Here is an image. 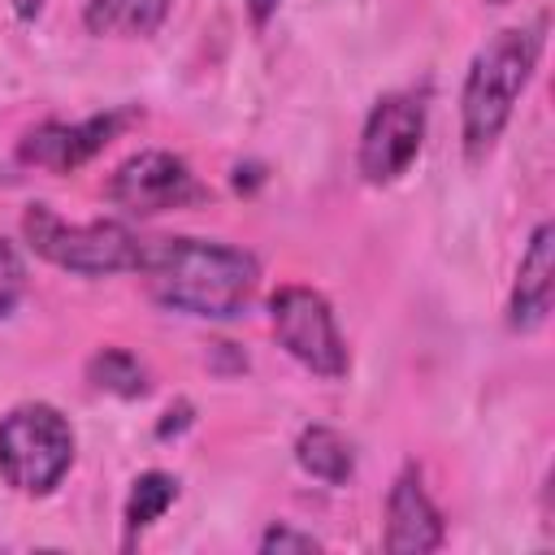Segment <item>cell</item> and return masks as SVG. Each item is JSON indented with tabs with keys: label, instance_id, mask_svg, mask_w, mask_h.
I'll return each instance as SVG.
<instances>
[{
	"label": "cell",
	"instance_id": "1",
	"mask_svg": "<svg viewBox=\"0 0 555 555\" xmlns=\"http://www.w3.org/2000/svg\"><path fill=\"white\" fill-rule=\"evenodd\" d=\"M134 269L156 304L208 321L238 317L260 282L256 256L212 238H143Z\"/></svg>",
	"mask_w": 555,
	"mask_h": 555
},
{
	"label": "cell",
	"instance_id": "2",
	"mask_svg": "<svg viewBox=\"0 0 555 555\" xmlns=\"http://www.w3.org/2000/svg\"><path fill=\"white\" fill-rule=\"evenodd\" d=\"M546 43V13H538L529 26H507L499 30L468 65L464 91H460V139H464V160L481 165L503 126L512 121L516 100L525 95L538 56Z\"/></svg>",
	"mask_w": 555,
	"mask_h": 555
},
{
	"label": "cell",
	"instance_id": "3",
	"mask_svg": "<svg viewBox=\"0 0 555 555\" xmlns=\"http://www.w3.org/2000/svg\"><path fill=\"white\" fill-rule=\"evenodd\" d=\"M74 464V429L52 403H17L0 416V477L17 494H52Z\"/></svg>",
	"mask_w": 555,
	"mask_h": 555
},
{
	"label": "cell",
	"instance_id": "4",
	"mask_svg": "<svg viewBox=\"0 0 555 555\" xmlns=\"http://www.w3.org/2000/svg\"><path fill=\"white\" fill-rule=\"evenodd\" d=\"M22 234L35 247V256H43L56 269L82 273V278H104V273L134 269L139 264V247H143V238L121 221L69 225L48 204H30L22 212Z\"/></svg>",
	"mask_w": 555,
	"mask_h": 555
},
{
	"label": "cell",
	"instance_id": "5",
	"mask_svg": "<svg viewBox=\"0 0 555 555\" xmlns=\"http://www.w3.org/2000/svg\"><path fill=\"white\" fill-rule=\"evenodd\" d=\"M269 317H273V334L278 343L317 377H347L351 360H347V343L338 334L334 308L321 291L312 286H278V295L269 299Z\"/></svg>",
	"mask_w": 555,
	"mask_h": 555
},
{
	"label": "cell",
	"instance_id": "6",
	"mask_svg": "<svg viewBox=\"0 0 555 555\" xmlns=\"http://www.w3.org/2000/svg\"><path fill=\"white\" fill-rule=\"evenodd\" d=\"M425 143V91H390L382 95L360 130V173L373 186H386L412 169Z\"/></svg>",
	"mask_w": 555,
	"mask_h": 555
},
{
	"label": "cell",
	"instance_id": "7",
	"mask_svg": "<svg viewBox=\"0 0 555 555\" xmlns=\"http://www.w3.org/2000/svg\"><path fill=\"white\" fill-rule=\"evenodd\" d=\"M104 191H108V199L117 208L139 212V217H156V212L191 208V204L208 199V186L191 173V165L182 156H173V152H160V147L126 156Z\"/></svg>",
	"mask_w": 555,
	"mask_h": 555
},
{
	"label": "cell",
	"instance_id": "8",
	"mask_svg": "<svg viewBox=\"0 0 555 555\" xmlns=\"http://www.w3.org/2000/svg\"><path fill=\"white\" fill-rule=\"evenodd\" d=\"M130 121H139V108H108L82 121H43L17 139V160L48 173H74L100 156Z\"/></svg>",
	"mask_w": 555,
	"mask_h": 555
},
{
	"label": "cell",
	"instance_id": "9",
	"mask_svg": "<svg viewBox=\"0 0 555 555\" xmlns=\"http://www.w3.org/2000/svg\"><path fill=\"white\" fill-rule=\"evenodd\" d=\"M442 512L438 503L429 499L425 481H421V468L408 464L395 486H390V499H386V551L395 555H425V551H438L442 546Z\"/></svg>",
	"mask_w": 555,
	"mask_h": 555
},
{
	"label": "cell",
	"instance_id": "10",
	"mask_svg": "<svg viewBox=\"0 0 555 555\" xmlns=\"http://www.w3.org/2000/svg\"><path fill=\"white\" fill-rule=\"evenodd\" d=\"M551 295H555V230H551V221H542L529 234V247L520 256L512 304H507V325L520 334L538 330L551 312Z\"/></svg>",
	"mask_w": 555,
	"mask_h": 555
},
{
	"label": "cell",
	"instance_id": "11",
	"mask_svg": "<svg viewBox=\"0 0 555 555\" xmlns=\"http://www.w3.org/2000/svg\"><path fill=\"white\" fill-rule=\"evenodd\" d=\"M169 17V0H87L82 26L91 35H121V39H143L156 35Z\"/></svg>",
	"mask_w": 555,
	"mask_h": 555
},
{
	"label": "cell",
	"instance_id": "12",
	"mask_svg": "<svg viewBox=\"0 0 555 555\" xmlns=\"http://www.w3.org/2000/svg\"><path fill=\"white\" fill-rule=\"evenodd\" d=\"M295 460H299V468H304L308 477H317V481H325V486H343V481L356 473V451H351V442H347L338 429H330V425H308V429H299V438H295Z\"/></svg>",
	"mask_w": 555,
	"mask_h": 555
},
{
	"label": "cell",
	"instance_id": "13",
	"mask_svg": "<svg viewBox=\"0 0 555 555\" xmlns=\"http://www.w3.org/2000/svg\"><path fill=\"white\" fill-rule=\"evenodd\" d=\"M173 503H178V477L173 473H160V468L139 473L130 494H126V542H134V533L156 525Z\"/></svg>",
	"mask_w": 555,
	"mask_h": 555
},
{
	"label": "cell",
	"instance_id": "14",
	"mask_svg": "<svg viewBox=\"0 0 555 555\" xmlns=\"http://www.w3.org/2000/svg\"><path fill=\"white\" fill-rule=\"evenodd\" d=\"M87 377L95 390H108L117 399H139L147 395V369L126 351V347H104L87 360Z\"/></svg>",
	"mask_w": 555,
	"mask_h": 555
},
{
	"label": "cell",
	"instance_id": "15",
	"mask_svg": "<svg viewBox=\"0 0 555 555\" xmlns=\"http://www.w3.org/2000/svg\"><path fill=\"white\" fill-rule=\"evenodd\" d=\"M22 291H26V264H22L17 247L0 238V317H9L17 308Z\"/></svg>",
	"mask_w": 555,
	"mask_h": 555
},
{
	"label": "cell",
	"instance_id": "16",
	"mask_svg": "<svg viewBox=\"0 0 555 555\" xmlns=\"http://www.w3.org/2000/svg\"><path fill=\"white\" fill-rule=\"evenodd\" d=\"M260 551H321V542L312 538V533H299V529H291V525H269L264 533H260Z\"/></svg>",
	"mask_w": 555,
	"mask_h": 555
},
{
	"label": "cell",
	"instance_id": "17",
	"mask_svg": "<svg viewBox=\"0 0 555 555\" xmlns=\"http://www.w3.org/2000/svg\"><path fill=\"white\" fill-rule=\"evenodd\" d=\"M278 4H282V0H247V13H251L256 26H269V17L278 13Z\"/></svg>",
	"mask_w": 555,
	"mask_h": 555
},
{
	"label": "cell",
	"instance_id": "18",
	"mask_svg": "<svg viewBox=\"0 0 555 555\" xmlns=\"http://www.w3.org/2000/svg\"><path fill=\"white\" fill-rule=\"evenodd\" d=\"M43 4L48 0H13V13H17V22H35L43 13Z\"/></svg>",
	"mask_w": 555,
	"mask_h": 555
},
{
	"label": "cell",
	"instance_id": "19",
	"mask_svg": "<svg viewBox=\"0 0 555 555\" xmlns=\"http://www.w3.org/2000/svg\"><path fill=\"white\" fill-rule=\"evenodd\" d=\"M490 4H503V0H490Z\"/></svg>",
	"mask_w": 555,
	"mask_h": 555
}]
</instances>
